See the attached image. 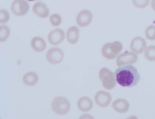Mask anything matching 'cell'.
<instances>
[{
  "label": "cell",
  "mask_w": 155,
  "mask_h": 119,
  "mask_svg": "<svg viewBox=\"0 0 155 119\" xmlns=\"http://www.w3.org/2000/svg\"><path fill=\"white\" fill-rule=\"evenodd\" d=\"M51 105L54 111L59 115L66 114L69 111L71 107L69 100L63 96L55 98L52 101Z\"/></svg>",
  "instance_id": "4"
},
{
  "label": "cell",
  "mask_w": 155,
  "mask_h": 119,
  "mask_svg": "<svg viewBox=\"0 0 155 119\" xmlns=\"http://www.w3.org/2000/svg\"><path fill=\"white\" fill-rule=\"evenodd\" d=\"M151 6L153 10L155 11V0H153L151 1Z\"/></svg>",
  "instance_id": "25"
},
{
  "label": "cell",
  "mask_w": 155,
  "mask_h": 119,
  "mask_svg": "<svg viewBox=\"0 0 155 119\" xmlns=\"http://www.w3.org/2000/svg\"><path fill=\"white\" fill-rule=\"evenodd\" d=\"M145 34L147 38L150 40L155 39V25H150L145 30Z\"/></svg>",
  "instance_id": "20"
},
{
  "label": "cell",
  "mask_w": 155,
  "mask_h": 119,
  "mask_svg": "<svg viewBox=\"0 0 155 119\" xmlns=\"http://www.w3.org/2000/svg\"><path fill=\"white\" fill-rule=\"evenodd\" d=\"M138 59L137 55L132 52L126 51L120 54L117 57L116 63L118 66L133 64Z\"/></svg>",
  "instance_id": "5"
},
{
  "label": "cell",
  "mask_w": 155,
  "mask_h": 119,
  "mask_svg": "<svg viewBox=\"0 0 155 119\" xmlns=\"http://www.w3.org/2000/svg\"><path fill=\"white\" fill-rule=\"evenodd\" d=\"M122 49V44L118 41H115L104 44L102 48L101 52L106 58L113 59L121 52Z\"/></svg>",
  "instance_id": "2"
},
{
  "label": "cell",
  "mask_w": 155,
  "mask_h": 119,
  "mask_svg": "<svg viewBox=\"0 0 155 119\" xmlns=\"http://www.w3.org/2000/svg\"><path fill=\"white\" fill-rule=\"evenodd\" d=\"M29 5L27 2L23 0L14 1L11 6L12 11L14 14L18 16L26 14L29 8Z\"/></svg>",
  "instance_id": "7"
},
{
  "label": "cell",
  "mask_w": 155,
  "mask_h": 119,
  "mask_svg": "<svg viewBox=\"0 0 155 119\" xmlns=\"http://www.w3.org/2000/svg\"><path fill=\"white\" fill-rule=\"evenodd\" d=\"M94 99L97 105L101 107H106L109 106L112 100L110 94L103 90L97 92Z\"/></svg>",
  "instance_id": "8"
},
{
  "label": "cell",
  "mask_w": 155,
  "mask_h": 119,
  "mask_svg": "<svg viewBox=\"0 0 155 119\" xmlns=\"http://www.w3.org/2000/svg\"><path fill=\"white\" fill-rule=\"evenodd\" d=\"M31 44L32 48L37 52L43 51L46 46L45 40L42 38L38 36L33 38L31 40Z\"/></svg>",
  "instance_id": "16"
},
{
  "label": "cell",
  "mask_w": 155,
  "mask_h": 119,
  "mask_svg": "<svg viewBox=\"0 0 155 119\" xmlns=\"http://www.w3.org/2000/svg\"><path fill=\"white\" fill-rule=\"evenodd\" d=\"M129 104L127 100L121 98L116 99L112 104V106L114 110L121 113L127 112L129 109Z\"/></svg>",
  "instance_id": "13"
},
{
  "label": "cell",
  "mask_w": 155,
  "mask_h": 119,
  "mask_svg": "<svg viewBox=\"0 0 155 119\" xmlns=\"http://www.w3.org/2000/svg\"><path fill=\"white\" fill-rule=\"evenodd\" d=\"M65 38L64 31L61 29L57 28L51 32L48 36L49 43L53 45H57L61 43Z\"/></svg>",
  "instance_id": "11"
},
{
  "label": "cell",
  "mask_w": 155,
  "mask_h": 119,
  "mask_svg": "<svg viewBox=\"0 0 155 119\" xmlns=\"http://www.w3.org/2000/svg\"><path fill=\"white\" fill-rule=\"evenodd\" d=\"M38 77L37 73L33 72L26 73L22 77L23 83L26 85L33 86L38 82Z\"/></svg>",
  "instance_id": "17"
},
{
  "label": "cell",
  "mask_w": 155,
  "mask_h": 119,
  "mask_svg": "<svg viewBox=\"0 0 155 119\" xmlns=\"http://www.w3.org/2000/svg\"><path fill=\"white\" fill-rule=\"evenodd\" d=\"M133 3L134 6L139 8H143L147 6L149 4V0H133Z\"/></svg>",
  "instance_id": "23"
},
{
  "label": "cell",
  "mask_w": 155,
  "mask_h": 119,
  "mask_svg": "<svg viewBox=\"0 0 155 119\" xmlns=\"http://www.w3.org/2000/svg\"><path fill=\"white\" fill-rule=\"evenodd\" d=\"M130 47L133 51L140 54L142 53L146 48L147 43L143 37L137 36L131 40Z\"/></svg>",
  "instance_id": "9"
},
{
  "label": "cell",
  "mask_w": 155,
  "mask_h": 119,
  "mask_svg": "<svg viewBox=\"0 0 155 119\" xmlns=\"http://www.w3.org/2000/svg\"><path fill=\"white\" fill-rule=\"evenodd\" d=\"M144 56L148 60L155 61V46L150 45L145 49Z\"/></svg>",
  "instance_id": "18"
},
{
  "label": "cell",
  "mask_w": 155,
  "mask_h": 119,
  "mask_svg": "<svg viewBox=\"0 0 155 119\" xmlns=\"http://www.w3.org/2000/svg\"><path fill=\"white\" fill-rule=\"evenodd\" d=\"M99 78L103 87L108 90L114 88L116 84L115 74L107 68L104 67L100 70Z\"/></svg>",
  "instance_id": "3"
},
{
  "label": "cell",
  "mask_w": 155,
  "mask_h": 119,
  "mask_svg": "<svg viewBox=\"0 0 155 119\" xmlns=\"http://www.w3.org/2000/svg\"><path fill=\"white\" fill-rule=\"evenodd\" d=\"M78 119H95L91 115L89 114H84L81 115Z\"/></svg>",
  "instance_id": "24"
},
{
  "label": "cell",
  "mask_w": 155,
  "mask_h": 119,
  "mask_svg": "<svg viewBox=\"0 0 155 119\" xmlns=\"http://www.w3.org/2000/svg\"><path fill=\"white\" fill-rule=\"evenodd\" d=\"M92 13L90 10L84 9L78 14L76 21L78 25L84 27L89 24L92 20Z\"/></svg>",
  "instance_id": "10"
},
{
  "label": "cell",
  "mask_w": 155,
  "mask_h": 119,
  "mask_svg": "<svg viewBox=\"0 0 155 119\" xmlns=\"http://www.w3.org/2000/svg\"><path fill=\"white\" fill-rule=\"evenodd\" d=\"M93 103L89 97L83 96L80 98L78 102V107L79 109L82 112H87L92 107Z\"/></svg>",
  "instance_id": "14"
},
{
  "label": "cell",
  "mask_w": 155,
  "mask_h": 119,
  "mask_svg": "<svg viewBox=\"0 0 155 119\" xmlns=\"http://www.w3.org/2000/svg\"><path fill=\"white\" fill-rule=\"evenodd\" d=\"M33 12L38 16L42 18L47 17L49 10L47 6L43 2H35L32 7Z\"/></svg>",
  "instance_id": "12"
},
{
  "label": "cell",
  "mask_w": 155,
  "mask_h": 119,
  "mask_svg": "<svg viewBox=\"0 0 155 119\" xmlns=\"http://www.w3.org/2000/svg\"><path fill=\"white\" fill-rule=\"evenodd\" d=\"M50 21L51 24L54 26L59 25L61 22V16L57 13L52 14L50 16Z\"/></svg>",
  "instance_id": "21"
},
{
  "label": "cell",
  "mask_w": 155,
  "mask_h": 119,
  "mask_svg": "<svg viewBox=\"0 0 155 119\" xmlns=\"http://www.w3.org/2000/svg\"><path fill=\"white\" fill-rule=\"evenodd\" d=\"M116 80L124 87H131L137 85L140 79L137 70L132 65L119 67L116 70Z\"/></svg>",
  "instance_id": "1"
},
{
  "label": "cell",
  "mask_w": 155,
  "mask_h": 119,
  "mask_svg": "<svg viewBox=\"0 0 155 119\" xmlns=\"http://www.w3.org/2000/svg\"><path fill=\"white\" fill-rule=\"evenodd\" d=\"M126 119H138V118L136 116L132 115Z\"/></svg>",
  "instance_id": "26"
},
{
  "label": "cell",
  "mask_w": 155,
  "mask_h": 119,
  "mask_svg": "<svg viewBox=\"0 0 155 119\" xmlns=\"http://www.w3.org/2000/svg\"><path fill=\"white\" fill-rule=\"evenodd\" d=\"M64 54L63 51L58 47L50 49L47 52L46 58L48 61L53 64H58L63 60Z\"/></svg>",
  "instance_id": "6"
},
{
  "label": "cell",
  "mask_w": 155,
  "mask_h": 119,
  "mask_svg": "<svg viewBox=\"0 0 155 119\" xmlns=\"http://www.w3.org/2000/svg\"><path fill=\"white\" fill-rule=\"evenodd\" d=\"M10 33V29L7 25H2L0 26V41L3 42L8 37Z\"/></svg>",
  "instance_id": "19"
},
{
  "label": "cell",
  "mask_w": 155,
  "mask_h": 119,
  "mask_svg": "<svg viewBox=\"0 0 155 119\" xmlns=\"http://www.w3.org/2000/svg\"><path fill=\"white\" fill-rule=\"evenodd\" d=\"M9 19L8 12L4 9L0 10V22L5 23L7 22Z\"/></svg>",
  "instance_id": "22"
},
{
  "label": "cell",
  "mask_w": 155,
  "mask_h": 119,
  "mask_svg": "<svg viewBox=\"0 0 155 119\" xmlns=\"http://www.w3.org/2000/svg\"><path fill=\"white\" fill-rule=\"evenodd\" d=\"M79 30L76 26L70 27L66 32V37L68 41L71 44L76 43L79 38Z\"/></svg>",
  "instance_id": "15"
}]
</instances>
